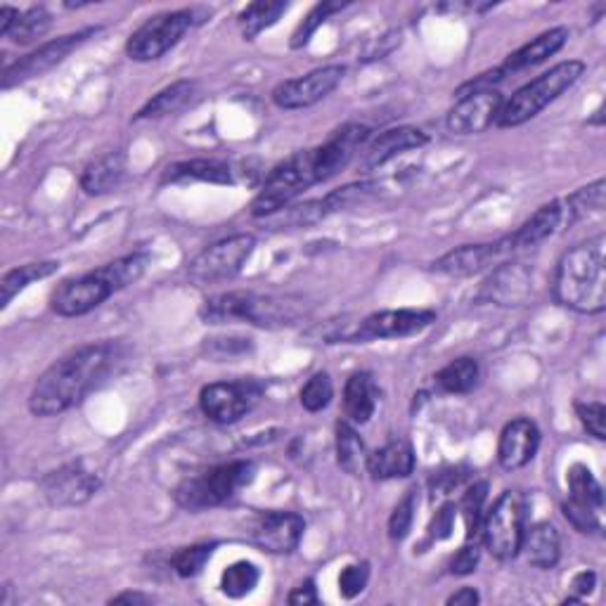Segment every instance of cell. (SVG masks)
<instances>
[{"mask_svg": "<svg viewBox=\"0 0 606 606\" xmlns=\"http://www.w3.org/2000/svg\"><path fill=\"white\" fill-rule=\"evenodd\" d=\"M123 346L98 342L74 348L65 358L55 360L39 379L29 396V410L36 418H55L78 405L84 398L102 387L109 375L123 362Z\"/></svg>", "mask_w": 606, "mask_h": 606, "instance_id": "obj_1", "label": "cell"}, {"mask_svg": "<svg viewBox=\"0 0 606 606\" xmlns=\"http://www.w3.org/2000/svg\"><path fill=\"white\" fill-rule=\"evenodd\" d=\"M552 294L560 306L583 315L606 309V237L595 235L571 247L556 263Z\"/></svg>", "mask_w": 606, "mask_h": 606, "instance_id": "obj_2", "label": "cell"}, {"mask_svg": "<svg viewBox=\"0 0 606 606\" xmlns=\"http://www.w3.org/2000/svg\"><path fill=\"white\" fill-rule=\"evenodd\" d=\"M148 253H129L78 278L65 280L51 296V309L62 317H82L100 309L107 299L138 282L148 270Z\"/></svg>", "mask_w": 606, "mask_h": 606, "instance_id": "obj_3", "label": "cell"}, {"mask_svg": "<svg viewBox=\"0 0 606 606\" xmlns=\"http://www.w3.org/2000/svg\"><path fill=\"white\" fill-rule=\"evenodd\" d=\"M199 315L206 325L249 323L266 329H280L296 325L306 315V306L296 296L237 290L206 299Z\"/></svg>", "mask_w": 606, "mask_h": 606, "instance_id": "obj_4", "label": "cell"}, {"mask_svg": "<svg viewBox=\"0 0 606 606\" xmlns=\"http://www.w3.org/2000/svg\"><path fill=\"white\" fill-rule=\"evenodd\" d=\"M257 478V465L251 459H232L195 476H187L175 488L173 498L187 512L220 507L239 496Z\"/></svg>", "mask_w": 606, "mask_h": 606, "instance_id": "obj_5", "label": "cell"}, {"mask_svg": "<svg viewBox=\"0 0 606 606\" xmlns=\"http://www.w3.org/2000/svg\"><path fill=\"white\" fill-rule=\"evenodd\" d=\"M583 74L585 62L581 59H566L560 62V65H554L550 72L521 86L512 98L502 105L498 126H502V129H515V126L535 119L542 109L550 107L554 100H560L566 90L576 86Z\"/></svg>", "mask_w": 606, "mask_h": 606, "instance_id": "obj_6", "label": "cell"}, {"mask_svg": "<svg viewBox=\"0 0 606 606\" xmlns=\"http://www.w3.org/2000/svg\"><path fill=\"white\" fill-rule=\"evenodd\" d=\"M317 183H321V178H317L315 152L313 150L294 152L268 173L263 190L251 202V216L253 218L275 216L282 209H286V206H292V202L299 195H303Z\"/></svg>", "mask_w": 606, "mask_h": 606, "instance_id": "obj_7", "label": "cell"}, {"mask_svg": "<svg viewBox=\"0 0 606 606\" xmlns=\"http://www.w3.org/2000/svg\"><path fill=\"white\" fill-rule=\"evenodd\" d=\"M253 249H257V237L247 232L220 239V242L197 253L193 263L187 266V278L197 290H209V286L230 282L242 273Z\"/></svg>", "mask_w": 606, "mask_h": 606, "instance_id": "obj_8", "label": "cell"}, {"mask_svg": "<svg viewBox=\"0 0 606 606\" xmlns=\"http://www.w3.org/2000/svg\"><path fill=\"white\" fill-rule=\"evenodd\" d=\"M197 24V10L159 12L133 31L129 43H126V53L133 62H156L173 51L187 31Z\"/></svg>", "mask_w": 606, "mask_h": 606, "instance_id": "obj_9", "label": "cell"}, {"mask_svg": "<svg viewBox=\"0 0 606 606\" xmlns=\"http://www.w3.org/2000/svg\"><path fill=\"white\" fill-rule=\"evenodd\" d=\"M526 531V505L519 493L505 490L493 502L488 515H484L481 540L486 550L500 562L515 560L521 550V538Z\"/></svg>", "mask_w": 606, "mask_h": 606, "instance_id": "obj_10", "label": "cell"}, {"mask_svg": "<svg viewBox=\"0 0 606 606\" xmlns=\"http://www.w3.org/2000/svg\"><path fill=\"white\" fill-rule=\"evenodd\" d=\"M263 385L257 379L214 381L199 393L202 412L216 424H235L259 405Z\"/></svg>", "mask_w": 606, "mask_h": 606, "instance_id": "obj_11", "label": "cell"}, {"mask_svg": "<svg viewBox=\"0 0 606 606\" xmlns=\"http://www.w3.org/2000/svg\"><path fill=\"white\" fill-rule=\"evenodd\" d=\"M569 498L562 505L566 521L578 533H602L604 490L587 465H573L566 474Z\"/></svg>", "mask_w": 606, "mask_h": 606, "instance_id": "obj_12", "label": "cell"}, {"mask_svg": "<svg viewBox=\"0 0 606 606\" xmlns=\"http://www.w3.org/2000/svg\"><path fill=\"white\" fill-rule=\"evenodd\" d=\"M98 34H100V26H88V29L76 31V34H67V36L55 39V41L43 43L39 51L22 57L14 67L6 69L3 88L8 90L12 86L31 82V78L47 74L51 69H55L59 62H65L74 51H78V47H82L86 41H90L93 36H98Z\"/></svg>", "mask_w": 606, "mask_h": 606, "instance_id": "obj_13", "label": "cell"}, {"mask_svg": "<svg viewBox=\"0 0 606 606\" xmlns=\"http://www.w3.org/2000/svg\"><path fill=\"white\" fill-rule=\"evenodd\" d=\"M102 488L100 474L88 469L82 459L67 462L41 481V493L53 507H82Z\"/></svg>", "mask_w": 606, "mask_h": 606, "instance_id": "obj_14", "label": "cell"}, {"mask_svg": "<svg viewBox=\"0 0 606 606\" xmlns=\"http://www.w3.org/2000/svg\"><path fill=\"white\" fill-rule=\"evenodd\" d=\"M436 323V311L429 309H398V311H379L365 317L356 325V342L372 339H405L412 334H420Z\"/></svg>", "mask_w": 606, "mask_h": 606, "instance_id": "obj_15", "label": "cell"}, {"mask_svg": "<svg viewBox=\"0 0 606 606\" xmlns=\"http://www.w3.org/2000/svg\"><path fill=\"white\" fill-rule=\"evenodd\" d=\"M346 67L327 65L321 69H313L306 76L290 78L273 88V102L280 109H306L313 107L344 82Z\"/></svg>", "mask_w": 606, "mask_h": 606, "instance_id": "obj_16", "label": "cell"}, {"mask_svg": "<svg viewBox=\"0 0 606 606\" xmlns=\"http://www.w3.org/2000/svg\"><path fill=\"white\" fill-rule=\"evenodd\" d=\"M306 521L296 512H261L247 526L253 545L270 554H290L299 548Z\"/></svg>", "mask_w": 606, "mask_h": 606, "instance_id": "obj_17", "label": "cell"}, {"mask_svg": "<svg viewBox=\"0 0 606 606\" xmlns=\"http://www.w3.org/2000/svg\"><path fill=\"white\" fill-rule=\"evenodd\" d=\"M517 249L512 242V235L500 237L498 242L488 245H462L448 253H443L439 261L432 263L434 273L448 278H472L481 270L496 266L505 257H512Z\"/></svg>", "mask_w": 606, "mask_h": 606, "instance_id": "obj_18", "label": "cell"}, {"mask_svg": "<svg viewBox=\"0 0 606 606\" xmlns=\"http://www.w3.org/2000/svg\"><path fill=\"white\" fill-rule=\"evenodd\" d=\"M502 105L505 100L498 88L462 95L448 111L445 123H448V131L455 136H478L488 131L493 123H498Z\"/></svg>", "mask_w": 606, "mask_h": 606, "instance_id": "obj_19", "label": "cell"}, {"mask_svg": "<svg viewBox=\"0 0 606 606\" xmlns=\"http://www.w3.org/2000/svg\"><path fill=\"white\" fill-rule=\"evenodd\" d=\"M368 126L346 123L344 129H339L327 142H323L321 148H313L317 178H321V183H327L334 175H339L360 154V150L368 145Z\"/></svg>", "mask_w": 606, "mask_h": 606, "instance_id": "obj_20", "label": "cell"}, {"mask_svg": "<svg viewBox=\"0 0 606 606\" xmlns=\"http://www.w3.org/2000/svg\"><path fill=\"white\" fill-rule=\"evenodd\" d=\"M429 142L426 133L420 129H412V126H398V129H389L385 133H379L377 138L368 140V145H365L358 154V164L360 171L370 173L379 166L389 164L391 159L401 156L410 150H420Z\"/></svg>", "mask_w": 606, "mask_h": 606, "instance_id": "obj_21", "label": "cell"}, {"mask_svg": "<svg viewBox=\"0 0 606 606\" xmlns=\"http://www.w3.org/2000/svg\"><path fill=\"white\" fill-rule=\"evenodd\" d=\"M533 296V273L526 263H502L484 284L481 299L496 306H526Z\"/></svg>", "mask_w": 606, "mask_h": 606, "instance_id": "obj_22", "label": "cell"}, {"mask_svg": "<svg viewBox=\"0 0 606 606\" xmlns=\"http://www.w3.org/2000/svg\"><path fill=\"white\" fill-rule=\"evenodd\" d=\"M540 448V429L529 418H517L507 422L500 443H498V462L507 472H515L529 465Z\"/></svg>", "mask_w": 606, "mask_h": 606, "instance_id": "obj_23", "label": "cell"}, {"mask_svg": "<svg viewBox=\"0 0 606 606\" xmlns=\"http://www.w3.org/2000/svg\"><path fill=\"white\" fill-rule=\"evenodd\" d=\"M566 41H569V29L566 26H554L550 31H542L540 36H535L533 41L521 45L519 51H515L512 55H509L502 62L500 72L505 76H509V74L538 67V65H542V62H548L552 55L560 53L562 47L566 45Z\"/></svg>", "mask_w": 606, "mask_h": 606, "instance_id": "obj_24", "label": "cell"}, {"mask_svg": "<svg viewBox=\"0 0 606 606\" xmlns=\"http://www.w3.org/2000/svg\"><path fill=\"white\" fill-rule=\"evenodd\" d=\"M519 552H523L526 562L535 569H554L562 556V538L560 531H556V526L550 521L533 523L531 529L523 531Z\"/></svg>", "mask_w": 606, "mask_h": 606, "instance_id": "obj_25", "label": "cell"}, {"mask_svg": "<svg viewBox=\"0 0 606 606\" xmlns=\"http://www.w3.org/2000/svg\"><path fill=\"white\" fill-rule=\"evenodd\" d=\"M414 472V451L405 439H393L368 457V474L377 481L408 478Z\"/></svg>", "mask_w": 606, "mask_h": 606, "instance_id": "obj_26", "label": "cell"}, {"mask_svg": "<svg viewBox=\"0 0 606 606\" xmlns=\"http://www.w3.org/2000/svg\"><path fill=\"white\" fill-rule=\"evenodd\" d=\"M564 220H566V214H564L562 199L542 204L540 209L512 235L515 249L521 251V249H531V247L542 245L545 239H550L556 230L562 228Z\"/></svg>", "mask_w": 606, "mask_h": 606, "instance_id": "obj_27", "label": "cell"}, {"mask_svg": "<svg viewBox=\"0 0 606 606\" xmlns=\"http://www.w3.org/2000/svg\"><path fill=\"white\" fill-rule=\"evenodd\" d=\"M126 173V156L121 152H107L84 169L82 173V187L90 197H102L115 193L121 185Z\"/></svg>", "mask_w": 606, "mask_h": 606, "instance_id": "obj_28", "label": "cell"}, {"mask_svg": "<svg viewBox=\"0 0 606 606\" xmlns=\"http://www.w3.org/2000/svg\"><path fill=\"white\" fill-rule=\"evenodd\" d=\"M214 183V185H232V171L220 159H187V162H175L166 166L162 183Z\"/></svg>", "mask_w": 606, "mask_h": 606, "instance_id": "obj_29", "label": "cell"}, {"mask_svg": "<svg viewBox=\"0 0 606 606\" xmlns=\"http://www.w3.org/2000/svg\"><path fill=\"white\" fill-rule=\"evenodd\" d=\"M377 385L370 372L350 375L344 389V412L350 424H368L377 410Z\"/></svg>", "mask_w": 606, "mask_h": 606, "instance_id": "obj_30", "label": "cell"}, {"mask_svg": "<svg viewBox=\"0 0 606 606\" xmlns=\"http://www.w3.org/2000/svg\"><path fill=\"white\" fill-rule=\"evenodd\" d=\"M197 82H190V78H181V82H175L171 86H166L164 90H159L154 98L142 107L136 121L142 119H166L171 115H178L190 102L197 98Z\"/></svg>", "mask_w": 606, "mask_h": 606, "instance_id": "obj_31", "label": "cell"}, {"mask_svg": "<svg viewBox=\"0 0 606 606\" xmlns=\"http://www.w3.org/2000/svg\"><path fill=\"white\" fill-rule=\"evenodd\" d=\"M59 270L57 261H39V263H26L20 268H12L0 280V309H8L14 296H20L31 282H39L55 275Z\"/></svg>", "mask_w": 606, "mask_h": 606, "instance_id": "obj_32", "label": "cell"}, {"mask_svg": "<svg viewBox=\"0 0 606 606\" xmlns=\"http://www.w3.org/2000/svg\"><path fill=\"white\" fill-rule=\"evenodd\" d=\"M368 448L356 432V426L350 422L337 424V462L339 467L350 476H362L368 474Z\"/></svg>", "mask_w": 606, "mask_h": 606, "instance_id": "obj_33", "label": "cell"}, {"mask_svg": "<svg viewBox=\"0 0 606 606\" xmlns=\"http://www.w3.org/2000/svg\"><path fill=\"white\" fill-rule=\"evenodd\" d=\"M286 10H290V3H282V0H257V3L247 6L237 14V24L245 41H253L259 34H263L266 29L278 24V20Z\"/></svg>", "mask_w": 606, "mask_h": 606, "instance_id": "obj_34", "label": "cell"}, {"mask_svg": "<svg viewBox=\"0 0 606 606\" xmlns=\"http://www.w3.org/2000/svg\"><path fill=\"white\" fill-rule=\"evenodd\" d=\"M478 377H481V368L469 356H462L451 360L443 370L436 372V387L445 393H469L476 389Z\"/></svg>", "mask_w": 606, "mask_h": 606, "instance_id": "obj_35", "label": "cell"}, {"mask_svg": "<svg viewBox=\"0 0 606 606\" xmlns=\"http://www.w3.org/2000/svg\"><path fill=\"white\" fill-rule=\"evenodd\" d=\"M562 202H564L566 220H581V218L597 216L604 212V204H606V183H604V178H599L595 183L576 190V193L569 195Z\"/></svg>", "mask_w": 606, "mask_h": 606, "instance_id": "obj_36", "label": "cell"}, {"mask_svg": "<svg viewBox=\"0 0 606 606\" xmlns=\"http://www.w3.org/2000/svg\"><path fill=\"white\" fill-rule=\"evenodd\" d=\"M261 581V571L251 562H235L220 576V593L230 599H242L257 589Z\"/></svg>", "mask_w": 606, "mask_h": 606, "instance_id": "obj_37", "label": "cell"}, {"mask_svg": "<svg viewBox=\"0 0 606 606\" xmlns=\"http://www.w3.org/2000/svg\"><path fill=\"white\" fill-rule=\"evenodd\" d=\"M51 26H53V14L47 12L43 6H36V8H29L26 12H22V18L18 20V24H14L8 39L14 45H31L41 36H45Z\"/></svg>", "mask_w": 606, "mask_h": 606, "instance_id": "obj_38", "label": "cell"}, {"mask_svg": "<svg viewBox=\"0 0 606 606\" xmlns=\"http://www.w3.org/2000/svg\"><path fill=\"white\" fill-rule=\"evenodd\" d=\"M486 498H488V484L478 481L467 488L465 498L459 502V512L465 517V526H467V540H476V535H481Z\"/></svg>", "mask_w": 606, "mask_h": 606, "instance_id": "obj_39", "label": "cell"}, {"mask_svg": "<svg viewBox=\"0 0 606 606\" xmlns=\"http://www.w3.org/2000/svg\"><path fill=\"white\" fill-rule=\"evenodd\" d=\"M375 193H377V185L375 183H350L346 187L334 190V193H329L323 199L325 212L329 216V214H337V212L354 209V206L368 202Z\"/></svg>", "mask_w": 606, "mask_h": 606, "instance_id": "obj_40", "label": "cell"}, {"mask_svg": "<svg viewBox=\"0 0 606 606\" xmlns=\"http://www.w3.org/2000/svg\"><path fill=\"white\" fill-rule=\"evenodd\" d=\"M216 545H206V542H199V545H190L183 548L178 554L173 556V571L178 573L181 578H195L204 571V566L209 564L214 556Z\"/></svg>", "mask_w": 606, "mask_h": 606, "instance_id": "obj_41", "label": "cell"}, {"mask_svg": "<svg viewBox=\"0 0 606 606\" xmlns=\"http://www.w3.org/2000/svg\"><path fill=\"white\" fill-rule=\"evenodd\" d=\"M332 396H334V387H332V379L327 372H317L313 375L306 385H303L299 398H301V405L306 408L309 412H321L325 410L329 403H332Z\"/></svg>", "mask_w": 606, "mask_h": 606, "instance_id": "obj_42", "label": "cell"}, {"mask_svg": "<svg viewBox=\"0 0 606 606\" xmlns=\"http://www.w3.org/2000/svg\"><path fill=\"white\" fill-rule=\"evenodd\" d=\"M346 6H348V3H317V6L309 12V18L303 20V22L299 24V29L294 31L292 47H303V45H306V43L313 39L315 31L321 29V26L332 18L334 12H342Z\"/></svg>", "mask_w": 606, "mask_h": 606, "instance_id": "obj_43", "label": "cell"}, {"mask_svg": "<svg viewBox=\"0 0 606 606\" xmlns=\"http://www.w3.org/2000/svg\"><path fill=\"white\" fill-rule=\"evenodd\" d=\"M414 507H418V493L408 490V496L393 507L389 517V538L393 542H401L410 535L412 521H414Z\"/></svg>", "mask_w": 606, "mask_h": 606, "instance_id": "obj_44", "label": "cell"}, {"mask_svg": "<svg viewBox=\"0 0 606 606\" xmlns=\"http://www.w3.org/2000/svg\"><path fill=\"white\" fill-rule=\"evenodd\" d=\"M370 581V564H350L339 573V593L344 599H356Z\"/></svg>", "mask_w": 606, "mask_h": 606, "instance_id": "obj_45", "label": "cell"}, {"mask_svg": "<svg viewBox=\"0 0 606 606\" xmlns=\"http://www.w3.org/2000/svg\"><path fill=\"white\" fill-rule=\"evenodd\" d=\"M576 414L589 436H595L597 441L606 439V408H604V403H597V401L576 403Z\"/></svg>", "mask_w": 606, "mask_h": 606, "instance_id": "obj_46", "label": "cell"}, {"mask_svg": "<svg viewBox=\"0 0 606 606\" xmlns=\"http://www.w3.org/2000/svg\"><path fill=\"white\" fill-rule=\"evenodd\" d=\"M251 339H242V337H230V339H206L204 350L216 360H228V358H237L245 356L247 350L251 348L249 344Z\"/></svg>", "mask_w": 606, "mask_h": 606, "instance_id": "obj_47", "label": "cell"}, {"mask_svg": "<svg viewBox=\"0 0 606 606\" xmlns=\"http://www.w3.org/2000/svg\"><path fill=\"white\" fill-rule=\"evenodd\" d=\"M455 517H457V507L453 502L441 505L439 512L432 519V526H429V535H432V540L451 538L455 529Z\"/></svg>", "mask_w": 606, "mask_h": 606, "instance_id": "obj_48", "label": "cell"}, {"mask_svg": "<svg viewBox=\"0 0 606 606\" xmlns=\"http://www.w3.org/2000/svg\"><path fill=\"white\" fill-rule=\"evenodd\" d=\"M478 562H481V548H478V542L469 540V545L462 548L451 562V573L453 576H469V573L476 571Z\"/></svg>", "mask_w": 606, "mask_h": 606, "instance_id": "obj_49", "label": "cell"}, {"mask_svg": "<svg viewBox=\"0 0 606 606\" xmlns=\"http://www.w3.org/2000/svg\"><path fill=\"white\" fill-rule=\"evenodd\" d=\"M597 587V573L595 571H581L576 578L571 581V589L573 597H569L566 602H581L583 597H587L593 589Z\"/></svg>", "mask_w": 606, "mask_h": 606, "instance_id": "obj_50", "label": "cell"}, {"mask_svg": "<svg viewBox=\"0 0 606 606\" xmlns=\"http://www.w3.org/2000/svg\"><path fill=\"white\" fill-rule=\"evenodd\" d=\"M286 602H290L292 606H309V604L321 602V597H317V589H315L313 578L303 581L299 587H294L292 593H290V597H286Z\"/></svg>", "mask_w": 606, "mask_h": 606, "instance_id": "obj_51", "label": "cell"}, {"mask_svg": "<svg viewBox=\"0 0 606 606\" xmlns=\"http://www.w3.org/2000/svg\"><path fill=\"white\" fill-rule=\"evenodd\" d=\"M22 18V12L12 6H3L0 8V36L8 39L10 31L18 24V20Z\"/></svg>", "mask_w": 606, "mask_h": 606, "instance_id": "obj_52", "label": "cell"}, {"mask_svg": "<svg viewBox=\"0 0 606 606\" xmlns=\"http://www.w3.org/2000/svg\"><path fill=\"white\" fill-rule=\"evenodd\" d=\"M478 602H481V597H478L474 587H459L455 595L448 597V606H476Z\"/></svg>", "mask_w": 606, "mask_h": 606, "instance_id": "obj_53", "label": "cell"}, {"mask_svg": "<svg viewBox=\"0 0 606 606\" xmlns=\"http://www.w3.org/2000/svg\"><path fill=\"white\" fill-rule=\"evenodd\" d=\"M152 597L142 595V593H121L117 597H111L109 604H150Z\"/></svg>", "mask_w": 606, "mask_h": 606, "instance_id": "obj_54", "label": "cell"}]
</instances>
